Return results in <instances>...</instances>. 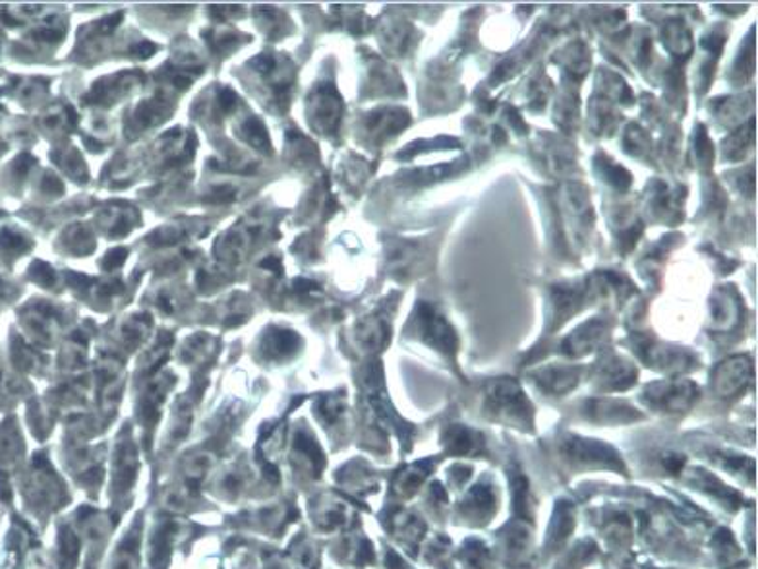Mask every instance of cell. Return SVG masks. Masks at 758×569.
<instances>
[{"mask_svg":"<svg viewBox=\"0 0 758 569\" xmlns=\"http://www.w3.org/2000/svg\"><path fill=\"white\" fill-rule=\"evenodd\" d=\"M752 377V362L747 356H731L714 374V387L721 397H734Z\"/></svg>","mask_w":758,"mask_h":569,"instance_id":"1","label":"cell"},{"mask_svg":"<svg viewBox=\"0 0 758 569\" xmlns=\"http://www.w3.org/2000/svg\"><path fill=\"white\" fill-rule=\"evenodd\" d=\"M646 397L652 405L666 411H685L693 405L697 390L693 384H654L646 390Z\"/></svg>","mask_w":758,"mask_h":569,"instance_id":"2","label":"cell"}]
</instances>
